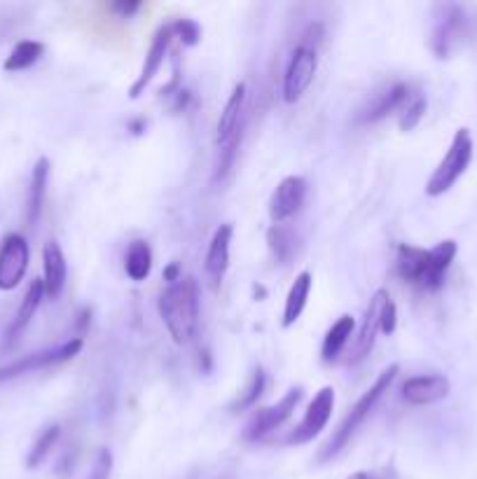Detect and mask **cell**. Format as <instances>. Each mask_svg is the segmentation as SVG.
I'll return each instance as SVG.
<instances>
[{
    "label": "cell",
    "instance_id": "cell-1",
    "mask_svg": "<svg viewBox=\"0 0 477 479\" xmlns=\"http://www.w3.org/2000/svg\"><path fill=\"white\" fill-rule=\"evenodd\" d=\"M456 251H459L456 241L452 239L440 241L428 251L410 244H400L398 255H395V273L419 290L433 292L444 285V273L454 263Z\"/></svg>",
    "mask_w": 477,
    "mask_h": 479
},
{
    "label": "cell",
    "instance_id": "cell-2",
    "mask_svg": "<svg viewBox=\"0 0 477 479\" xmlns=\"http://www.w3.org/2000/svg\"><path fill=\"white\" fill-rule=\"evenodd\" d=\"M160 316L167 325L173 344L188 346L200 330V288L195 279H180L167 285L157 302Z\"/></svg>",
    "mask_w": 477,
    "mask_h": 479
},
{
    "label": "cell",
    "instance_id": "cell-3",
    "mask_svg": "<svg viewBox=\"0 0 477 479\" xmlns=\"http://www.w3.org/2000/svg\"><path fill=\"white\" fill-rule=\"evenodd\" d=\"M400 368L398 365H389V368L384 369L382 374L377 377V381L372 384V388H367L365 393L361 396V400L355 402L354 409H351L349 414H346V418L339 424V428L335 430L333 437L326 442V446L321 449V454H318V463H327L333 461L335 456H337L342 449H345L346 445L351 442V437L355 435V430L361 428L363 424H365V418L370 417L372 412H375V407L379 405V400L384 398V393H389L391 384L395 381V377H398Z\"/></svg>",
    "mask_w": 477,
    "mask_h": 479
},
{
    "label": "cell",
    "instance_id": "cell-4",
    "mask_svg": "<svg viewBox=\"0 0 477 479\" xmlns=\"http://www.w3.org/2000/svg\"><path fill=\"white\" fill-rule=\"evenodd\" d=\"M472 162V136L468 129H459L452 139L450 150L443 157V162L435 167L426 183L428 196H443L456 185V180L468 171Z\"/></svg>",
    "mask_w": 477,
    "mask_h": 479
},
{
    "label": "cell",
    "instance_id": "cell-5",
    "mask_svg": "<svg viewBox=\"0 0 477 479\" xmlns=\"http://www.w3.org/2000/svg\"><path fill=\"white\" fill-rule=\"evenodd\" d=\"M318 71V50L307 45H297L288 59L283 72V101L297 103L311 87Z\"/></svg>",
    "mask_w": 477,
    "mask_h": 479
},
{
    "label": "cell",
    "instance_id": "cell-6",
    "mask_svg": "<svg viewBox=\"0 0 477 479\" xmlns=\"http://www.w3.org/2000/svg\"><path fill=\"white\" fill-rule=\"evenodd\" d=\"M80 351H83V340H80V337H73V340L63 341V344L54 346V349L28 353V356H22L17 358V360L3 365V368H0V381L17 379L22 374L35 372V369H44V368H52V365H59V362L73 360Z\"/></svg>",
    "mask_w": 477,
    "mask_h": 479
},
{
    "label": "cell",
    "instance_id": "cell-7",
    "mask_svg": "<svg viewBox=\"0 0 477 479\" xmlns=\"http://www.w3.org/2000/svg\"><path fill=\"white\" fill-rule=\"evenodd\" d=\"M333 409H335V388L333 386H323L318 390L314 400L309 402V407H307L305 418L300 421V426L288 435V440L286 445H307L314 437L326 430V426L330 424V418H333Z\"/></svg>",
    "mask_w": 477,
    "mask_h": 479
},
{
    "label": "cell",
    "instance_id": "cell-8",
    "mask_svg": "<svg viewBox=\"0 0 477 479\" xmlns=\"http://www.w3.org/2000/svg\"><path fill=\"white\" fill-rule=\"evenodd\" d=\"M300 400H302V388L297 386V388H290L288 393H286V396L277 402V405H272V407L258 409L244 430L246 440L258 442V440H262L265 435H269L277 428H281V426L286 424L290 417H293L295 407L300 405Z\"/></svg>",
    "mask_w": 477,
    "mask_h": 479
},
{
    "label": "cell",
    "instance_id": "cell-9",
    "mask_svg": "<svg viewBox=\"0 0 477 479\" xmlns=\"http://www.w3.org/2000/svg\"><path fill=\"white\" fill-rule=\"evenodd\" d=\"M31 263V251L28 241L22 235H7L0 244V290L17 288L24 281Z\"/></svg>",
    "mask_w": 477,
    "mask_h": 479
},
{
    "label": "cell",
    "instance_id": "cell-10",
    "mask_svg": "<svg viewBox=\"0 0 477 479\" xmlns=\"http://www.w3.org/2000/svg\"><path fill=\"white\" fill-rule=\"evenodd\" d=\"M307 199V180L300 176H288L277 185L269 199V217L274 225H286L293 216L302 211Z\"/></svg>",
    "mask_w": 477,
    "mask_h": 479
},
{
    "label": "cell",
    "instance_id": "cell-11",
    "mask_svg": "<svg viewBox=\"0 0 477 479\" xmlns=\"http://www.w3.org/2000/svg\"><path fill=\"white\" fill-rule=\"evenodd\" d=\"M173 38H176V35H173L171 24H164V26L157 28L155 38H152V43H151V50H148V54H145L141 75L136 78V82L131 84V90H129V96H131V99H139V96L145 91V87H148V84L155 80L157 72L161 71V66H164V62H167L169 47H171Z\"/></svg>",
    "mask_w": 477,
    "mask_h": 479
},
{
    "label": "cell",
    "instance_id": "cell-12",
    "mask_svg": "<svg viewBox=\"0 0 477 479\" xmlns=\"http://www.w3.org/2000/svg\"><path fill=\"white\" fill-rule=\"evenodd\" d=\"M463 28H466V12H463V7H440V17L435 19L433 40H431V47H433L438 59H447V56H450L452 47H454V43L459 40V35L463 34Z\"/></svg>",
    "mask_w": 477,
    "mask_h": 479
},
{
    "label": "cell",
    "instance_id": "cell-13",
    "mask_svg": "<svg viewBox=\"0 0 477 479\" xmlns=\"http://www.w3.org/2000/svg\"><path fill=\"white\" fill-rule=\"evenodd\" d=\"M389 292L384 288H379L375 295H372L370 304H367L365 318H363V325L358 330V337L354 341V349L349 353V362H361L370 356L372 346H375V340L379 335V323H382V309L384 302L389 300Z\"/></svg>",
    "mask_w": 477,
    "mask_h": 479
},
{
    "label": "cell",
    "instance_id": "cell-14",
    "mask_svg": "<svg viewBox=\"0 0 477 479\" xmlns=\"http://www.w3.org/2000/svg\"><path fill=\"white\" fill-rule=\"evenodd\" d=\"M450 379L444 374H423L412 377L403 384V400L414 407H426L450 396Z\"/></svg>",
    "mask_w": 477,
    "mask_h": 479
},
{
    "label": "cell",
    "instance_id": "cell-15",
    "mask_svg": "<svg viewBox=\"0 0 477 479\" xmlns=\"http://www.w3.org/2000/svg\"><path fill=\"white\" fill-rule=\"evenodd\" d=\"M234 227L232 223H225L213 232L211 244H209V251H206V276L211 281L213 290L220 288L225 273L229 267V244H232Z\"/></svg>",
    "mask_w": 477,
    "mask_h": 479
},
{
    "label": "cell",
    "instance_id": "cell-16",
    "mask_svg": "<svg viewBox=\"0 0 477 479\" xmlns=\"http://www.w3.org/2000/svg\"><path fill=\"white\" fill-rule=\"evenodd\" d=\"M68 279L66 255H63L62 245L56 241H47L43 248V285L44 297L56 300L63 292V285Z\"/></svg>",
    "mask_w": 477,
    "mask_h": 479
},
{
    "label": "cell",
    "instance_id": "cell-17",
    "mask_svg": "<svg viewBox=\"0 0 477 479\" xmlns=\"http://www.w3.org/2000/svg\"><path fill=\"white\" fill-rule=\"evenodd\" d=\"M244 110H246V84L238 82L229 94L228 103L222 108L220 120H218V148L228 145L234 136L244 129Z\"/></svg>",
    "mask_w": 477,
    "mask_h": 479
},
{
    "label": "cell",
    "instance_id": "cell-18",
    "mask_svg": "<svg viewBox=\"0 0 477 479\" xmlns=\"http://www.w3.org/2000/svg\"><path fill=\"white\" fill-rule=\"evenodd\" d=\"M407 96H410V87L405 82H395L391 87L377 94L375 99L367 103L365 108L358 115V122L361 124H375L379 120H384L386 115H391L394 110H398L400 106H405Z\"/></svg>",
    "mask_w": 477,
    "mask_h": 479
},
{
    "label": "cell",
    "instance_id": "cell-19",
    "mask_svg": "<svg viewBox=\"0 0 477 479\" xmlns=\"http://www.w3.org/2000/svg\"><path fill=\"white\" fill-rule=\"evenodd\" d=\"M47 180H50V159H47V157H40L34 167V176H31V187H28L26 199V225L31 229L40 223V216H43Z\"/></svg>",
    "mask_w": 477,
    "mask_h": 479
},
{
    "label": "cell",
    "instance_id": "cell-20",
    "mask_svg": "<svg viewBox=\"0 0 477 479\" xmlns=\"http://www.w3.org/2000/svg\"><path fill=\"white\" fill-rule=\"evenodd\" d=\"M44 300V285H43V279H34L31 281V285H28L26 295H24L22 304H19L17 313H15V318H12L10 328H7V344H12V341H17V337L22 335L24 330L31 325V321H34L35 311H38L40 302Z\"/></svg>",
    "mask_w": 477,
    "mask_h": 479
},
{
    "label": "cell",
    "instance_id": "cell-21",
    "mask_svg": "<svg viewBox=\"0 0 477 479\" xmlns=\"http://www.w3.org/2000/svg\"><path fill=\"white\" fill-rule=\"evenodd\" d=\"M311 285H314V279H311L309 272H300L295 276L293 285L288 290V297H286V307H283V328H290V325L300 321L302 311L307 309V302H309Z\"/></svg>",
    "mask_w": 477,
    "mask_h": 479
},
{
    "label": "cell",
    "instance_id": "cell-22",
    "mask_svg": "<svg viewBox=\"0 0 477 479\" xmlns=\"http://www.w3.org/2000/svg\"><path fill=\"white\" fill-rule=\"evenodd\" d=\"M355 330V318L351 313H345V316H339L337 321L333 323V328L326 332V340H323L321 346V356L326 362H335L342 351L346 349L349 340L354 337Z\"/></svg>",
    "mask_w": 477,
    "mask_h": 479
},
{
    "label": "cell",
    "instance_id": "cell-23",
    "mask_svg": "<svg viewBox=\"0 0 477 479\" xmlns=\"http://www.w3.org/2000/svg\"><path fill=\"white\" fill-rule=\"evenodd\" d=\"M124 272L131 281H145L152 272V251L148 241L136 239L129 244L127 255H124Z\"/></svg>",
    "mask_w": 477,
    "mask_h": 479
},
{
    "label": "cell",
    "instance_id": "cell-24",
    "mask_svg": "<svg viewBox=\"0 0 477 479\" xmlns=\"http://www.w3.org/2000/svg\"><path fill=\"white\" fill-rule=\"evenodd\" d=\"M267 245H269L277 264H286L295 255V245H297L295 229L288 225H272L267 229Z\"/></svg>",
    "mask_w": 477,
    "mask_h": 479
},
{
    "label": "cell",
    "instance_id": "cell-25",
    "mask_svg": "<svg viewBox=\"0 0 477 479\" xmlns=\"http://www.w3.org/2000/svg\"><path fill=\"white\" fill-rule=\"evenodd\" d=\"M43 54H44L43 43H38V40H22V43H17L15 50L10 52V56L5 59L3 68H5L7 72L26 71V68H31L34 63H38Z\"/></svg>",
    "mask_w": 477,
    "mask_h": 479
},
{
    "label": "cell",
    "instance_id": "cell-26",
    "mask_svg": "<svg viewBox=\"0 0 477 479\" xmlns=\"http://www.w3.org/2000/svg\"><path fill=\"white\" fill-rule=\"evenodd\" d=\"M59 437H62V426H59V424L47 426V428H44L43 433L38 435V440L34 442V446H31V452H28L26 468L28 470L40 468V465H43V463H44V458L50 456L52 449H54V446H56V442H59Z\"/></svg>",
    "mask_w": 477,
    "mask_h": 479
},
{
    "label": "cell",
    "instance_id": "cell-27",
    "mask_svg": "<svg viewBox=\"0 0 477 479\" xmlns=\"http://www.w3.org/2000/svg\"><path fill=\"white\" fill-rule=\"evenodd\" d=\"M265 386H267L265 369L256 368L253 369V377H250V384H248V388H246V393L238 398L237 402H234V409H237V412H244V409L253 407V405L260 400L262 393H265Z\"/></svg>",
    "mask_w": 477,
    "mask_h": 479
},
{
    "label": "cell",
    "instance_id": "cell-28",
    "mask_svg": "<svg viewBox=\"0 0 477 479\" xmlns=\"http://www.w3.org/2000/svg\"><path fill=\"white\" fill-rule=\"evenodd\" d=\"M241 136H244V129H241V131H238V134L234 136L228 145H222L220 148V155H218V167H216V180H222L229 171H232L234 159H237V155H238V145H241Z\"/></svg>",
    "mask_w": 477,
    "mask_h": 479
},
{
    "label": "cell",
    "instance_id": "cell-29",
    "mask_svg": "<svg viewBox=\"0 0 477 479\" xmlns=\"http://www.w3.org/2000/svg\"><path fill=\"white\" fill-rule=\"evenodd\" d=\"M171 26H173V35H176L183 45L188 47L200 45L201 26L195 22V19H176V22H171Z\"/></svg>",
    "mask_w": 477,
    "mask_h": 479
},
{
    "label": "cell",
    "instance_id": "cell-30",
    "mask_svg": "<svg viewBox=\"0 0 477 479\" xmlns=\"http://www.w3.org/2000/svg\"><path fill=\"white\" fill-rule=\"evenodd\" d=\"M428 110V101L423 96H416L412 103H407L403 118H400V131H412V129L419 127V122L423 120Z\"/></svg>",
    "mask_w": 477,
    "mask_h": 479
},
{
    "label": "cell",
    "instance_id": "cell-31",
    "mask_svg": "<svg viewBox=\"0 0 477 479\" xmlns=\"http://www.w3.org/2000/svg\"><path fill=\"white\" fill-rule=\"evenodd\" d=\"M395 325H398V307H395V302L389 297V300L384 302L379 332H384V335H394Z\"/></svg>",
    "mask_w": 477,
    "mask_h": 479
},
{
    "label": "cell",
    "instance_id": "cell-32",
    "mask_svg": "<svg viewBox=\"0 0 477 479\" xmlns=\"http://www.w3.org/2000/svg\"><path fill=\"white\" fill-rule=\"evenodd\" d=\"M112 473V452L111 449H101L99 454H96V461H94V468H92V474H89V479H108Z\"/></svg>",
    "mask_w": 477,
    "mask_h": 479
},
{
    "label": "cell",
    "instance_id": "cell-33",
    "mask_svg": "<svg viewBox=\"0 0 477 479\" xmlns=\"http://www.w3.org/2000/svg\"><path fill=\"white\" fill-rule=\"evenodd\" d=\"M323 38H326V26H323L321 22H311L309 26L305 28V34H302L300 45H307V47H314V50H318V45H321Z\"/></svg>",
    "mask_w": 477,
    "mask_h": 479
},
{
    "label": "cell",
    "instance_id": "cell-34",
    "mask_svg": "<svg viewBox=\"0 0 477 479\" xmlns=\"http://www.w3.org/2000/svg\"><path fill=\"white\" fill-rule=\"evenodd\" d=\"M73 470H75V454L66 452L62 456V461H59V465H56V474H59L62 479H66V477H71Z\"/></svg>",
    "mask_w": 477,
    "mask_h": 479
},
{
    "label": "cell",
    "instance_id": "cell-35",
    "mask_svg": "<svg viewBox=\"0 0 477 479\" xmlns=\"http://www.w3.org/2000/svg\"><path fill=\"white\" fill-rule=\"evenodd\" d=\"M111 10L122 14V17H131V14H136L141 10V3H124V0H120V3H112Z\"/></svg>",
    "mask_w": 477,
    "mask_h": 479
},
{
    "label": "cell",
    "instance_id": "cell-36",
    "mask_svg": "<svg viewBox=\"0 0 477 479\" xmlns=\"http://www.w3.org/2000/svg\"><path fill=\"white\" fill-rule=\"evenodd\" d=\"M180 279H183V276H180V269H178L176 263H171L167 269H164V281H167L169 285L176 283V281H180Z\"/></svg>",
    "mask_w": 477,
    "mask_h": 479
},
{
    "label": "cell",
    "instance_id": "cell-37",
    "mask_svg": "<svg viewBox=\"0 0 477 479\" xmlns=\"http://www.w3.org/2000/svg\"><path fill=\"white\" fill-rule=\"evenodd\" d=\"M145 127H148V124H145V120H131V122H129V131H131L133 136L143 134Z\"/></svg>",
    "mask_w": 477,
    "mask_h": 479
},
{
    "label": "cell",
    "instance_id": "cell-38",
    "mask_svg": "<svg viewBox=\"0 0 477 479\" xmlns=\"http://www.w3.org/2000/svg\"><path fill=\"white\" fill-rule=\"evenodd\" d=\"M78 318H80V321H78V328L84 330V328H87V323H89V318H92V311H89V309H84V311L80 313Z\"/></svg>",
    "mask_w": 477,
    "mask_h": 479
},
{
    "label": "cell",
    "instance_id": "cell-39",
    "mask_svg": "<svg viewBox=\"0 0 477 479\" xmlns=\"http://www.w3.org/2000/svg\"><path fill=\"white\" fill-rule=\"evenodd\" d=\"M346 479H379V477H377V474H372V473H363V470H361V473H354V474H349V477H346Z\"/></svg>",
    "mask_w": 477,
    "mask_h": 479
}]
</instances>
